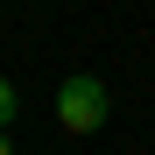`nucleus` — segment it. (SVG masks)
Masks as SVG:
<instances>
[{
    "mask_svg": "<svg viewBox=\"0 0 155 155\" xmlns=\"http://www.w3.org/2000/svg\"><path fill=\"white\" fill-rule=\"evenodd\" d=\"M113 113V92H106V78H92V71H78L57 85V127L64 134H99Z\"/></svg>",
    "mask_w": 155,
    "mask_h": 155,
    "instance_id": "nucleus-1",
    "label": "nucleus"
},
{
    "mask_svg": "<svg viewBox=\"0 0 155 155\" xmlns=\"http://www.w3.org/2000/svg\"><path fill=\"white\" fill-rule=\"evenodd\" d=\"M14 106H21V92L7 85V78H0V134H7V120H14Z\"/></svg>",
    "mask_w": 155,
    "mask_h": 155,
    "instance_id": "nucleus-2",
    "label": "nucleus"
},
{
    "mask_svg": "<svg viewBox=\"0 0 155 155\" xmlns=\"http://www.w3.org/2000/svg\"><path fill=\"white\" fill-rule=\"evenodd\" d=\"M0 155H14V141H7V134H0Z\"/></svg>",
    "mask_w": 155,
    "mask_h": 155,
    "instance_id": "nucleus-3",
    "label": "nucleus"
}]
</instances>
